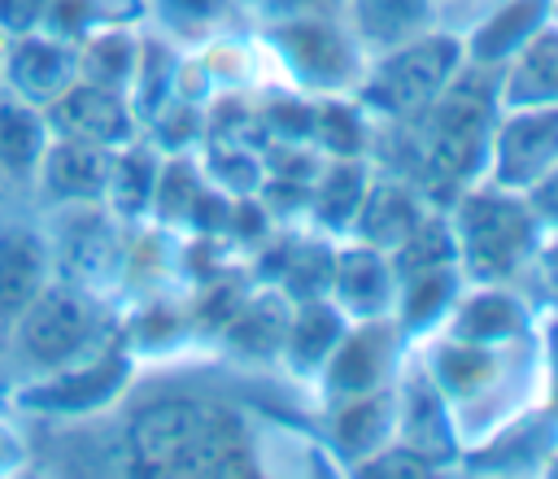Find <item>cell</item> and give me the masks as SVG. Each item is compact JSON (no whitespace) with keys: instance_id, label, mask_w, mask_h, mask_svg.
I'll return each instance as SVG.
<instances>
[{"instance_id":"obj_18","label":"cell","mask_w":558,"mask_h":479,"mask_svg":"<svg viewBox=\"0 0 558 479\" xmlns=\"http://www.w3.org/2000/svg\"><path fill=\"white\" fill-rule=\"evenodd\" d=\"M48 279H52V248L44 231L26 218L0 222V340Z\"/></svg>"},{"instance_id":"obj_32","label":"cell","mask_w":558,"mask_h":479,"mask_svg":"<svg viewBox=\"0 0 558 479\" xmlns=\"http://www.w3.org/2000/svg\"><path fill=\"white\" fill-rule=\"evenodd\" d=\"M52 0H0V35H22V30H44Z\"/></svg>"},{"instance_id":"obj_29","label":"cell","mask_w":558,"mask_h":479,"mask_svg":"<svg viewBox=\"0 0 558 479\" xmlns=\"http://www.w3.org/2000/svg\"><path fill=\"white\" fill-rule=\"evenodd\" d=\"M283 322H288V296L262 292V296L235 305V314L227 318V340L248 357H279Z\"/></svg>"},{"instance_id":"obj_16","label":"cell","mask_w":558,"mask_h":479,"mask_svg":"<svg viewBox=\"0 0 558 479\" xmlns=\"http://www.w3.org/2000/svg\"><path fill=\"white\" fill-rule=\"evenodd\" d=\"M440 327L453 340L506 344L532 331V309L510 283H466Z\"/></svg>"},{"instance_id":"obj_38","label":"cell","mask_w":558,"mask_h":479,"mask_svg":"<svg viewBox=\"0 0 558 479\" xmlns=\"http://www.w3.org/2000/svg\"><path fill=\"white\" fill-rule=\"evenodd\" d=\"M549 22H558V0H549Z\"/></svg>"},{"instance_id":"obj_33","label":"cell","mask_w":558,"mask_h":479,"mask_svg":"<svg viewBox=\"0 0 558 479\" xmlns=\"http://www.w3.org/2000/svg\"><path fill=\"white\" fill-rule=\"evenodd\" d=\"M532 270L541 274V287H545L549 314L558 318V231H554V226L545 231V240H541V248H536V261H532Z\"/></svg>"},{"instance_id":"obj_11","label":"cell","mask_w":558,"mask_h":479,"mask_svg":"<svg viewBox=\"0 0 558 479\" xmlns=\"http://www.w3.org/2000/svg\"><path fill=\"white\" fill-rule=\"evenodd\" d=\"M392 440L423 453L436 470L453 466L458 453H462L453 414H449L440 388L432 383L427 366H405L392 379Z\"/></svg>"},{"instance_id":"obj_13","label":"cell","mask_w":558,"mask_h":479,"mask_svg":"<svg viewBox=\"0 0 558 479\" xmlns=\"http://www.w3.org/2000/svg\"><path fill=\"white\" fill-rule=\"evenodd\" d=\"M554 444H558V422L545 409H532V414L519 409L493 431H484L475 444H466L458 462L471 470H493V475H536L545 470Z\"/></svg>"},{"instance_id":"obj_5","label":"cell","mask_w":558,"mask_h":479,"mask_svg":"<svg viewBox=\"0 0 558 479\" xmlns=\"http://www.w3.org/2000/svg\"><path fill=\"white\" fill-rule=\"evenodd\" d=\"M462 61V35L436 26L405 44L371 52L349 96L375 122H410L453 83Z\"/></svg>"},{"instance_id":"obj_30","label":"cell","mask_w":558,"mask_h":479,"mask_svg":"<svg viewBox=\"0 0 558 479\" xmlns=\"http://www.w3.org/2000/svg\"><path fill=\"white\" fill-rule=\"evenodd\" d=\"M157 22L174 35H209L227 13L231 0H148Z\"/></svg>"},{"instance_id":"obj_15","label":"cell","mask_w":558,"mask_h":479,"mask_svg":"<svg viewBox=\"0 0 558 479\" xmlns=\"http://www.w3.org/2000/svg\"><path fill=\"white\" fill-rule=\"evenodd\" d=\"M109 157H113V148H100V144H87V139H70V135H52L48 148H44V161L35 170V187L52 205L87 209V205L105 200Z\"/></svg>"},{"instance_id":"obj_4","label":"cell","mask_w":558,"mask_h":479,"mask_svg":"<svg viewBox=\"0 0 558 479\" xmlns=\"http://www.w3.org/2000/svg\"><path fill=\"white\" fill-rule=\"evenodd\" d=\"M113 340V318L87 287L48 279L26 309L9 322L0 340V366L17 374V383L52 374Z\"/></svg>"},{"instance_id":"obj_6","label":"cell","mask_w":558,"mask_h":479,"mask_svg":"<svg viewBox=\"0 0 558 479\" xmlns=\"http://www.w3.org/2000/svg\"><path fill=\"white\" fill-rule=\"evenodd\" d=\"M266 44L288 70V78L310 96H349L366 52L353 39L344 13H305L266 22Z\"/></svg>"},{"instance_id":"obj_2","label":"cell","mask_w":558,"mask_h":479,"mask_svg":"<svg viewBox=\"0 0 558 479\" xmlns=\"http://www.w3.org/2000/svg\"><path fill=\"white\" fill-rule=\"evenodd\" d=\"M497 70L466 65L453 83L410 122L384 126V170L401 174L418 187L432 209H449V200L488 174V144L497 126Z\"/></svg>"},{"instance_id":"obj_21","label":"cell","mask_w":558,"mask_h":479,"mask_svg":"<svg viewBox=\"0 0 558 479\" xmlns=\"http://www.w3.org/2000/svg\"><path fill=\"white\" fill-rule=\"evenodd\" d=\"M427 209H432V205L418 196L414 183H405L401 174L375 170V174H371V187H366V200H362V209H357V218H353V240L392 253V248L418 226V218H423Z\"/></svg>"},{"instance_id":"obj_1","label":"cell","mask_w":558,"mask_h":479,"mask_svg":"<svg viewBox=\"0 0 558 479\" xmlns=\"http://www.w3.org/2000/svg\"><path fill=\"white\" fill-rule=\"evenodd\" d=\"M105 466L118 475H262L244 414L192 383H161L135 396Z\"/></svg>"},{"instance_id":"obj_8","label":"cell","mask_w":558,"mask_h":479,"mask_svg":"<svg viewBox=\"0 0 558 479\" xmlns=\"http://www.w3.org/2000/svg\"><path fill=\"white\" fill-rule=\"evenodd\" d=\"M401 327L392 322V314L384 318H357L344 327L340 344L331 348V357L323 361V370L314 374L323 401L331 396H357V392H375L388 388L397 379V361H401Z\"/></svg>"},{"instance_id":"obj_25","label":"cell","mask_w":558,"mask_h":479,"mask_svg":"<svg viewBox=\"0 0 558 479\" xmlns=\"http://www.w3.org/2000/svg\"><path fill=\"white\" fill-rule=\"evenodd\" d=\"M466 287L458 261H440V266H423V270H405L397 274V300H392V322L401 327V335H418L445 322V314L453 309L458 292Z\"/></svg>"},{"instance_id":"obj_9","label":"cell","mask_w":558,"mask_h":479,"mask_svg":"<svg viewBox=\"0 0 558 479\" xmlns=\"http://www.w3.org/2000/svg\"><path fill=\"white\" fill-rule=\"evenodd\" d=\"M558 165V105L501 109L488 144V179L527 192Z\"/></svg>"},{"instance_id":"obj_20","label":"cell","mask_w":558,"mask_h":479,"mask_svg":"<svg viewBox=\"0 0 558 479\" xmlns=\"http://www.w3.org/2000/svg\"><path fill=\"white\" fill-rule=\"evenodd\" d=\"M371 174L375 165L366 157H323L318 174L310 179V200H305L310 226H318V235H349L366 200Z\"/></svg>"},{"instance_id":"obj_7","label":"cell","mask_w":558,"mask_h":479,"mask_svg":"<svg viewBox=\"0 0 558 479\" xmlns=\"http://www.w3.org/2000/svg\"><path fill=\"white\" fill-rule=\"evenodd\" d=\"M131 348L113 335L105 340L96 353L52 370V374H39V379H26L13 388V405L17 409H31L39 418H61V422H87L96 414H105L109 405H118L131 388Z\"/></svg>"},{"instance_id":"obj_31","label":"cell","mask_w":558,"mask_h":479,"mask_svg":"<svg viewBox=\"0 0 558 479\" xmlns=\"http://www.w3.org/2000/svg\"><path fill=\"white\" fill-rule=\"evenodd\" d=\"M353 475H436V466L423 453H414L410 444L388 440L384 449H375L371 457H362L353 466Z\"/></svg>"},{"instance_id":"obj_17","label":"cell","mask_w":558,"mask_h":479,"mask_svg":"<svg viewBox=\"0 0 558 479\" xmlns=\"http://www.w3.org/2000/svg\"><path fill=\"white\" fill-rule=\"evenodd\" d=\"M323 440L340 466H357L392 440V383L357 396H331L323 414Z\"/></svg>"},{"instance_id":"obj_36","label":"cell","mask_w":558,"mask_h":479,"mask_svg":"<svg viewBox=\"0 0 558 479\" xmlns=\"http://www.w3.org/2000/svg\"><path fill=\"white\" fill-rule=\"evenodd\" d=\"M17 466H22V440L9 427H0V475H9Z\"/></svg>"},{"instance_id":"obj_10","label":"cell","mask_w":558,"mask_h":479,"mask_svg":"<svg viewBox=\"0 0 558 479\" xmlns=\"http://www.w3.org/2000/svg\"><path fill=\"white\" fill-rule=\"evenodd\" d=\"M78 78V44L52 30L4 35L0 48V91L48 109Z\"/></svg>"},{"instance_id":"obj_3","label":"cell","mask_w":558,"mask_h":479,"mask_svg":"<svg viewBox=\"0 0 558 479\" xmlns=\"http://www.w3.org/2000/svg\"><path fill=\"white\" fill-rule=\"evenodd\" d=\"M453 257L466 283H514L532 270L536 248L545 240V218L532 209L527 192L501 187L488 174L462 187L449 209Z\"/></svg>"},{"instance_id":"obj_27","label":"cell","mask_w":558,"mask_h":479,"mask_svg":"<svg viewBox=\"0 0 558 479\" xmlns=\"http://www.w3.org/2000/svg\"><path fill=\"white\" fill-rule=\"evenodd\" d=\"M157 174H161V148L153 144H122L109 157V179H105V200H113V209L122 218H140L153 209V192H157Z\"/></svg>"},{"instance_id":"obj_28","label":"cell","mask_w":558,"mask_h":479,"mask_svg":"<svg viewBox=\"0 0 558 479\" xmlns=\"http://www.w3.org/2000/svg\"><path fill=\"white\" fill-rule=\"evenodd\" d=\"M135 61H140V35H131L113 22H105V26H96L78 39V74L92 78V83L131 91Z\"/></svg>"},{"instance_id":"obj_35","label":"cell","mask_w":558,"mask_h":479,"mask_svg":"<svg viewBox=\"0 0 558 479\" xmlns=\"http://www.w3.org/2000/svg\"><path fill=\"white\" fill-rule=\"evenodd\" d=\"M527 200H532V209L545 218V226H554V231H558V165H554L541 183H532V187H527Z\"/></svg>"},{"instance_id":"obj_34","label":"cell","mask_w":558,"mask_h":479,"mask_svg":"<svg viewBox=\"0 0 558 479\" xmlns=\"http://www.w3.org/2000/svg\"><path fill=\"white\" fill-rule=\"evenodd\" d=\"M541 370H545V414L558 422V318L549 314V327H545V344H541Z\"/></svg>"},{"instance_id":"obj_12","label":"cell","mask_w":558,"mask_h":479,"mask_svg":"<svg viewBox=\"0 0 558 479\" xmlns=\"http://www.w3.org/2000/svg\"><path fill=\"white\" fill-rule=\"evenodd\" d=\"M44 113H48L52 135L87 139L100 148H122L140 135V118L131 109V96L122 87H105V83H92L83 74Z\"/></svg>"},{"instance_id":"obj_19","label":"cell","mask_w":558,"mask_h":479,"mask_svg":"<svg viewBox=\"0 0 558 479\" xmlns=\"http://www.w3.org/2000/svg\"><path fill=\"white\" fill-rule=\"evenodd\" d=\"M545 22H549V0H497L462 30V57L466 65L501 70L519 52V44Z\"/></svg>"},{"instance_id":"obj_23","label":"cell","mask_w":558,"mask_h":479,"mask_svg":"<svg viewBox=\"0 0 558 479\" xmlns=\"http://www.w3.org/2000/svg\"><path fill=\"white\" fill-rule=\"evenodd\" d=\"M497 105L527 109V105H558V22L536 26L519 52L497 70Z\"/></svg>"},{"instance_id":"obj_39","label":"cell","mask_w":558,"mask_h":479,"mask_svg":"<svg viewBox=\"0 0 558 479\" xmlns=\"http://www.w3.org/2000/svg\"><path fill=\"white\" fill-rule=\"evenodd\" d=\"M0 48H4V35H0Z\"/></svg>"},{"instance_id":"obj_24","label":"cell","mask_w":558,"mask_h":479,"mask_svg":"<svg viewBox=\"0 0 558 479\" xmlns=\"http://www.w3.org/2000/svg\"><path fill=\"white\" fill-rule=\"evenodd\" d=\"M344 22L362 52H384L440 26V0H344Z\"/></svg>"},{"instance_id":"obj_14","label":"cell","mask_w":558,"mask_h":479,"mask_svg":"<svg viewBox=\"0 0 558 479\" xmlns=\"http://www.w3.org/2000/svg\"><path fill=\"white\" fill-rule=\"evenodd\" d=\"M327 296L344 309L349 322L357 318H384L392 314L397 300V270L392 257L375 244H340L331 253V279H327Z\"/></svg>"},{"instance_id":"obj_37","label":"cell","mask_w":558,"mask_h":479,"mask_svg":"<svg viewBox=\"0 0 558 479\" xmlns=\"http://www.w3.org/2000/svg\"><path fill=\"white\" fill-rule=\"evenodd\" d=\"M458 4H475V17H480V13H484L488 4H497V0H458ZM475 17H471V22H475Z\"/></svg>"},{"instance_id":"obj_22","label":"cell","mask_w":558,"mask_h":479,"mask_svg":"<svg viewBox=\"0 0 558 479\" xmlns=\"http://www.w3.org/2000/svg\"><path fill=\"white\" fill-rule=\"evenodd\" d=\"M349 318L344 309L323 292V296H301V300H288V322H283V344H279V357L288 361L292 374L301 379H314L323 370V361L331 357V348L340 344Z\"/></svg>"},{"instance_id":"obj_26","label":"cell","mask_w":558,"mask_h":479,"mask_svg":"<svg viewBox=\"0 0 558 479\" xmlns=\"http://www.w3.org/2000/svg\"><path fill=\"white\" fill-rule=\"evenodd\" d=\"M48 139H52L48 113L39 105L0 91V174L13 183H35Z\"/></svg>"}]
</instances>
